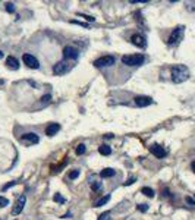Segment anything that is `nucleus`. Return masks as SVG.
<instances>
[{"label": "nucleus", "instance_id": "obj_19", "mask_svg": "<svg viewBox=\"0 0 195 220\" xmlns=\"http://www.w3.org/2000/svg\"><path fill=\"white\" fill-rule=\"evenodd\" d=\"M84 153H85V145H84V144H79V145L76 147V154L81 156V154H84Z\"/></svg>", "mask_w": 195, "mask_h": 220}, {"label": "nucleus", "instance_id": "obj_33", "mask_svg": "<svg viewBox=\"0 0 195 220\" xmlns=\"http://www.w3.org/2000/svg\"><path fill=\"white\" fill-rule=\"evenodd\" d=\"M71 213H66V214H65V216H63V219H68V217H71Z\"/></svg>", "mask_w": 195, "mask_h": 220}, {"label": "nucleus", "instance_id": "obj_32", "mask_svg": "<svg viewBox=\"0 0 195 220\" xmlns=\"http://www.w3.org/2000/svg\"><path fill=\"white\" fill-rule=\"evenodd\" d=\"M12 185H15V182H10V183H8V185H6V187L3 188V189H8V188H10Z\"/></svg>", "mask_w": 195, "mask_h": 220}, {"label": "nucleus", "instance_id": "obj_24", "mask_svg": "<svg viewBox=\"0 0 195 220\" xmlns=\"http://www.w3.org/2000/svg\"><path fill=\"white\" fill-rule=\"evenodd\" d=\"M91 188H92V191H98V189L101 188V182H92Z\"/></svg>", "mask_w": 195, "mask_h": 220}, {"label": "nucleus", "instance_id": "obj_13", "mask_svg": "<svg viewBox=\"0 0 195 220\" xmlns=\"http://www.w3.org/2000/svg\"><path fill=\"white\" fill-rule=\"evenodd\" d=\"M6 65H8V68H9V69H12V71H18V69H19L18 59L13 58V56H9V58L6 59Z\"/></svg>", "mask_w": 195, "mask_h": 220}, {"label": "nucleus", "instance_id": "obj_15", "mask_svg": "<svg viewBox=\"0 0 195 220\" xmlns=\"http://www.w3.org/2000/svg\"><path fill=\"white\" fill-rule=\"evenodd\" d=\"M114 170L112 168H106V169H103L100 172V176L101 178H112V176H114Z\"/></svg>", "mask_w": 195, "mask_h": 220}, {"label": "nucleus", "instance_id": "obj_6", "mask_svg": "<svg viewBox=\"0 0 195 220\" xmlns=\"http://www.w3.org/2000/svg\"><path fill=\"white\" fill-rule=\"evenodd\" d=\"M79 56V50L76 47H72V46H66L63 48V58L68 59V60H75Z\"/></svg>", "mask_w": 195, "mask_h": 220}, {"label": "nucleus", "instance_id": "obj_35", "mask_svg": "<svg viewBox=\"0 0 195 220\" xmlns=\"http://www.w3.org/2000/svg\"><path fill=\"white\" fill-rule=\"evenodd\" d=\"M3 58V52H2V50H0V59Z\"/></svg>", "mask_w": 195, "mask_h": 220}, {"label": "nucleus", "instance_id": "obj_27", "mask_svg": "<svg viewBox=\"0 0 195 220\" xmlns=\"http://www.w3.org/2000/svg\"><path fill=\"white\" fill-rule=\"evenodd\" d=\"M185 201H186V202H188V204H189L191 207H192V208H195V201L192 200L191 197H186V198H185Z\"/></svg>", "mask_w": 195, "mask_h": 220}, {"label": "nucleus", "instance_id": "obj_2", "mask_svg": "<svg viewBox=\"0 0 195 220\" xmlns=\"http://www.w3.org/2000/svg\"><path fill=\"white\" fill-rule=\"evenodd\" d=\"M144 60H145L144 54H125V56H122V62L128 66H139L144 63Z\"/></svg>", "mask_w": 195, "mask_h": 220}, {"label": "nucleus", "instance_id": "obj_16", "mask_svg": "<svg viewBox=\"0 0 195 220\" xmlns=\"http://www.w3.org/2000/svg\"><path fill=\"white\" fill-rule=\"evenodd\" d=\"M98 153H100L101 156H110V154H112V148H110L109 145L103 144V145L98 147Z\"/></svg>", "mask_w": 195, "mask_h": 220}, {"label": "nucleus", "instance_id": "obj_4", "mask_svg": "<svg viewBox=\"0 0 195 220\" xmlns=\"http://www.w3.org/2000/svg\"><path fill=\"white\" fill-rule=\"evenodd\" d=\"M183 27H178V28L173 29V32L170 34V37H169V40H167V43H169V46H173V44H178L179 41L182 40V37H183Z\"/></svg>", "mask_w": 195, "mask_h": 220}, {"label": "nucleus", "instance_id": "obj_14", "mask_svg": "<svg viewBox=\"0 0 195 220\" xmlns=\"http://www.w3.org/2000/svg\"><path fill=\"white\" fill-rule=\"evenodd\" d=\"M59 129H60V125L59 123H50L46 128V134L48 135V137H53V135H56L57 132H59Z\"/></svg>", "mask_w": 195, "mask_h": 220}, {"label": "nucleus", "instance_id": "obj_3", "mask_svg": "<svg viewBox=\"0 0 195 220\" xmlns=\"http://www.w3.org/2000/svg\"><path fill=\"white\" fill-rule=\"evenodd\" d=\"M72 69V65L66 60H60V62H57L54 66H53V73L54 75H65L68 72Z\"/></svg>", "mask_w": 195, "mask_h": 220}, {"label": "nucleus", "instance_id": "obj_17", "mask_svg": "<svg viewBox=\"0 0 195 220\" xmlns=\"http://www.w3.org/2000/svg\"><path fill=\"white\" fill-rule=\"evenodd\" d=\"M141 194H144L145 197H150V198H152V197H154V191H152L151 188H148V187L141 188Z\"/></svg>", "mask_w": 195, "mask_h": 220}, {"label": "nucleus", "instance_id": "obj_1", "mask_svg": "<svg viewBox=\"0 0 195 220\" xmlns=\"http://www.w3.org/2000/svg\"><path fill=\"white\" fill-rule=\"evenodd\" d=\"M189 78V71L185 65H175L172 68V81L175 84H182Z\"/></svg>", "mask_w": 195, "mask_h": 220}, {"label": "nucleus", "instance_id": "obj_30", "mask_svg": "<svg viewBox=\"0 0 195 220\" xmlns=\"http://www.w3.org/2000/svg\"><path fill=\"white\" fill-rule=\"evenodd\" d=\"M50 100H52V96H50V94L41 97V101H43V103H50Z\"/></svg>", "mask_w": 195, "mask_h": 220}, {"label": "nucleus", "instance_id": "obj_21", "mask_svg": "<svg viewBox=\"0 0 195 220\" xmlns=\"http://www.w3.org/2000/svg\"><path fill=\"white\" fill-rule=\"evenodd\" d=\"M53 200L56 201V202H62V204H63V202H65V201H66V200H65V198H63L62 195H60V194H56V195L53 197Z\"/></svg>", "mask_w": 195, "mask_h": 220}, {"label": "nucleus", "instance_id": "obj_20", "mask_svg": "<svg viewBox=\"0 0 195 220\" xmlns=\"http://www.w3.org/2000/svg\"><path fill=\"white\" fill-rule=\"evenodd\" d=\"M6 206H9V200L0 195V207H6Z\"/></svg>", "mask_w": 195, "mask_h": 220}, {"label": "nucleus", "instance_id": "obj_10", "mask_svg": "<svg viewBox=\"0 0 195 220\" xmlns=\"http://www.w3.org/2000/svg\"><path fill=\"white\" fill-rule=\"evenodd\" d=\"M131 41H132L133 46L141 47V48H144L145 46H147V40H145V37L141 35V34H133L132 37H131Z\"/></svg>", "mask_w": 195, "mask_h": 220}, {"label": "nucleus", "instance_id": "obj_31", "mask_svg": "<svg viewBox=\"0 0 195 220\" xmlns=\"http://www.w3.org/2000/svg\"><path fill=\"white\" fill-rule=\"evenodd\" d=\"M72 24H78V25H81V27H85V28H88V24H84V22H78V21H72Z\"/></svg>", "mask_w": 195, "mask_h": 220}, {"label": "nucleus", "instance_id": "obj_12", "mask_svg": "<svg viewBox=\"0 0 195 220\" xmlns=\"http://www.w3.org/2000/svg\"><path fill=\"white\" fill-rule=\"evenodd\" d=\"M150 151H151V154H154L157 158H163L167 154L166 150L163 148L162 145H158V144H154V145H151V147H150Z\"/></svg>", "mask_w": 195, "mask_h": 220}, {"label": "nucleus", "instance_id": "obj_11", "mask_svg": "<svg viewBox=\"0 0 195 220\" xmlns=\"http://www.w3.org/2000/svg\"><path fill=\"white\" fill-rule=\"evenodd\" d=\"M152 103V98L148 96H138L135 97V104L138 106V107H147Z\"/></svg>", "mask_w": 195, "mask_h": 220}, {"label": "nucleus", "instance_id": "obj_26", "mask_svg": "<svg viewBox=\"0 0 195 220\" xmlns=\"http://www.w3.org/2000/svg\"><path fill=\"white\" fill-rule=\"evenodd\" d=\"M109 216H110V211H104L103 214H100L98 220H109Z\"/></svg>", "mask_w": 195, "mask_h": 220}, {"label": "nucleus", "instance_id": "obj_25", "mask_svg": "<svg viewBox=\"0 0 195 220\" xmlns=\"http://www.w3.org/2000/svg\"><path fill=\"white\" fill-rule=\"evenodd\" d=\"M78 176H79V170H72L69 173V179H76Z\"/></svg>", "mask_w": 195, "mask_h": 220}, {"label": "nucleus", "instance_id": "obj_29", "mask_svg": "<svg viewBox=\"0 0 195 220\" xmlns=\"http://www.w3.org/2000/svg\"><path fill=\"white\" fill-rule=\"evenodd\" d=\"M135 181H137V178H135V176H132V178H129L128 181L125 182V187H128V185H132V183H133V182H135Z\"/></svg>", "mask_w": 195, "mask_h": 220}, {"label": "nucleus", "instance_id": "obj_34", "mask_svg": "<svg viewBox=\"0 0 195 220\" xmlns=\"http://www.w3.org/2000/svg\"><path fill=\"white\" fill-rule=\"evenodd\" d=\"M191 168H192V170H194V172H195V162H192V163H191Z\"/></svg>", "mask_w": 195, "mask_h": 220}, {"label": "nucleus", "instance_id": "obj_8", "mask_svg": "<svg viewBox=\"0 0 195 220\" xmlns=\"http://www.w3.org/2000/svg\"><path fill=\"white\" fill-rule=\"evenodd\" d=\"M19 141L22 144H25V145H34V144H37L38 141H40V138H38L37 134H34V132H29V134H24L21 138H19Z\"/></svg>", "mask_w": 195, "mask_h": 220}, {"label": "nucleus", "instance_id": "obj_7", "mask_svg": "<svg viewBox=\"0 0 195 220\" xmlns=\"http://www.w3.org/2000/svg\"><path fill=\"white\" fill-rule=\"evenodd\" d=\"M25 202H27V197H25L24 194L19 195L18 200H16V202H15L13 208H12V214L18 216L19 213H22V210H24V207H25Z\"/></svg>", "mask_w": 195, "mask_h": 220}, {"label": "nucleus", "instance_id": "obj_9", "mask_svg": "<svg viewBox=\"0 0 195 220\" xmlns=\"http://www.w3.org/2000/svg\"><path fill=\"white\" fill-rule=\"evenodd\" d=\"M22 60H24L25 65L28 68H31V69H38V68H40V62L37 60V58H34L32 54H29V53H25L24 56H22Z\"/></svg>", "mask_w": 195, "mask_h": 220}, {"label": "nucleus", "instance_id": "obj_18", "mask_svg": "<svg viewBox=\"0 0 195 220\" xmlns=\"http://www.w3.org/2000/svg\"><path fill=\"white\" fill-rule=\"evenodd\" d=\"M110 200V195H106V197H103V198H100L98 201H95V204H94V207H101V206H104L106 202Z\"/></svg>", "mask_w": 195, "mask_h": 220}, {"label": "nucleus", "instance_id": "obj_23", "mask_svg": "<svg viewBox=\"0 0 195 220\" xmlns=\"http://www.w3.org/2000/svg\"><path fill=\"white\" fill-rule=\"evenodd\" d=\"M6 10H8L9 13H13V12H15V5H13V3H6Z\"/></svg>", "mask_w": 195, "mask_h": 220}, {"label": "nucleus", "instance_id": "obj_22", "mask_svg": "<svg viewBox=\"0 0 195 220\" xmlns=\"http://www.w3.org/2000/svg\"><path fill=\"white\" fill-rule=\"evenodd\" d=\"M78 16H81V18H85L88 22H94V16H90V15H84V13H78Z\"/></svg>", "mask_w": 195, "mask_h": 220}, {"label": "nucleus", "instance_id": "obj_5", "mask_svg": "<svg viewBox=\"0 0 195 220\" xmlns=\"http://www.w3.org/2000/svg\"><path fill=\"white\" fill-rule=\"evenodd\" d=\"M116 62V58L114 56H103V58H98L97 60H94V66L97 68H103V66H112Z\"/></svg>", "mask_w": 195, "mask_h": 220}, {"label": "nucleus", "instance_id": "obj_28", "mask_svg": "<svg viewBox=\"0 0 195 220\" xmlns=\"http://www.w3.org/2000/svg\"><path fill=\"white\" fill-rule=\"evenodd\" d=\"M138 210L142 211V213H145V211L148 210V206L147 204H138Z\"/></svg>", "mask_w": 195, "mask_h": 220}]
</instances>
